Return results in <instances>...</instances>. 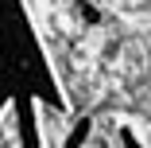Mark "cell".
<instances>
[{"label": "cell", "instance_id": "1", "mask_svg": "<svg viewBox=\"0 0 151 148\" xmlns=\"http://www.w3.org/2000/svg\"><path fill=\"white\" fill-rule=\"evenodd\" d=\"M85 136H89V121H78V129L70 133V140H66L62 148H81V140H85Z\"/></svg>", "mask_w": 151, "mask_h": 148}, {"label": "cell", "instance_id": "2", "mask_svg": "<svg viewBox=\"0 0 151 148\" xmlns=\"http://www.w3.org/2000/svg\"><path fill=\"white\" fill-rule=\"evenodd\" d=\"M78 12H81V20L85 23H97L101 16H97V8H89V4H78Z\"/></svg>", "mask_w": 151, "mask_h": 148}, {"label": "cell", "instance_id": "3", "mask_svg": "<svg viewBox=\"0 0 151 148\" xmlns=\"http://www.w3.org/2000/svg\"><path fill=\"white\" fill-rule=\"evenodd\" d=\"M120 140H124V148H139V140L132 136V129H124V133H120Z\"/></svg>", "mask_w": 151, "mask_h": 148}]
</instances>
